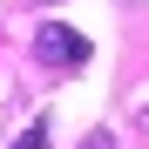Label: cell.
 Returning a JSON list of instances; mask_svg holds the SVG:
<instances>
[{"instance_id":"6da1fadb","label":"cell","mask_w":149,"mask_h":149,"mask_svg":"<svg viewBox=\"0 0 149 149\" xmlns=\"http://www.w3.org/2000/svg\"><path fill=\"white\" fill-rule=\"evenodd\" d=\"M34 61H41V68H54V74L88 68V34H81V27H68V20H41V27H34Z\"/></svg>"},{"instance_id":"7a4b0ae2","label":"cell","mask_w":149,"mask_h":149,"mask_svg":"<svg viewBox=\"0 0 149 149\" xmlns=\"http://www.w3.org/2000/svg\"><path fill=\"white\" fill-rule=\"evenodd\" d=\"M14 149H47V115H34V122H27V129H20V136H14Z\"/></svg>"},{"instance_id":"3957f363","label":"cell","mask_w":149,"mask_h":149,"mask_svg":"<svg viewBox=\"0 0 149 149\" xmlns=\"http://www.w3.org/2000/svg\"><path fill=\"white\" fill-rule=\"evenodd\" d=\"M81 149H115V136H109V129H95V136H88Z\"/></svg>"},{"instance_id":"277c9868","label":"cell","mask_w":149,"mask_h":149,"mask_svg":"<svg viewBox=\"0 0 149 149\" xmlns=\"http://www.w3.org/2000/svg\"><path fill=\"white\" fill-rule=\"evenodd\" d=\"M34 7H54V0H34Z\"/></svg>"}]
</instances>
